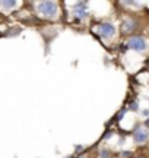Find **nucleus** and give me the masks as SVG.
<instances>
[{
	"instance_id": "423d86ee",
	"label": "nucleus",
	"mask_w": 149,
	"mask_h": 158,
	"mask_svg": "<svg viewBox=\"0 0 149 158\" xmlns=\"http://www.w3.org/2000/svg\"><path fill=\"white\" fill-rule=\"evenodd\" d=\"M85 6V3L82 5V7H78L76 10H74V15H76V18H79V19H82L83 16H86V9L83 7Z\"/></svg>"
},
{
	"instance_id": "0eeeda50",
	"label": "nucleus",
	"mask_w": 149,
	"mask_h": 158,
	"mask_svg": "<svg viewBox=\"0 0 149 158\" xmlns=\"http://www.w3.org/2000/svg\"><path fill=\"white\" fill-rule=\"evenodd\" d=\"M0 5L3 6V7H7V9H10V7H13V6L16 5V2H13V0H10V2H0Z\"/></svg>"
},
{
	"instance_id": "20e7f679",
	"label": "nucleus",
	"mask_w": 149,
	"mask_h": 158,
	"mask_svg": "<svg viewBox=\"0 0 149 158\" xmlns=\"http://www.w3.org/2000/svg\"><path fill=\"white\" fill-rule=\"evenodd\" d=\"M135 139H136V142H139V143L146 142V139H148V132H146V130H142V129H138L135 132Z\"/></svg>"
},
{
	"instance_id": "6e6552de",
	"label": "nucleus",
	"mask_w": 149,
	"mask_h": 158,
	"mask_svg": "<svg viewBox=\"0 0 149 158\" xmlns=\"http://www.w3.org/2000/svg\"><path fill=\"white\" fill-rule=\"evenodd\" d=\"M101 157H104V158H108V157H110V154L107 152L105 149H104V151H101Z\"/></svg>"
},
{
	"instance_id": "f257e3e1",
	"label": "nucleus",
	"mask_w": 149,
	"mask_h": 158,
	"mask_svg": "<svg viewBox=\"0 0 149 158\" xmlns=\"http://www.w3.org/2000/svg\"><path fill=\"white\" fill-rule=\"evenodd\" d=\"M57 3L54 2H41L38 5V12H40L42 16H47V18H54L57 15Z\"/></svg>"
},
{
	"instance_id": "39448f33",
	"label": "nucleus",
	"mask_w": 149,
	"mask_h": 158,
	"mask_svg": "<svg viewBox=\"0 0 149 158\" xmlns=\"http://www.w3.org/2000/svg\"><path fill=\"white\" fill-rule=\"evenodd\" d=\"M135 28H136V22H135V21H127V22H123L121 31H123L124 34H130Z\"/></svg>"
},
{
	"instance_id": "f03ea898",
	"label": "nucleus",
	"mask_w": 149,
	"mask_h": 158,
	"mask_svg": "<svg viewBox=\"0 0 149 158\" xmlns=\"http://www.w3.org/2000/svg\"><path fill=\"white\" fill-rule=\"evenodd\" d=\"M127 45L132 48V50H136V51H143L146 48V43L142 37H130L129 41H127Z\"/></svg>"
},
{
	"instance_id": "1a4fd4ad",
	"label": "nucleus",
	"mask_w": 149,
	"mask_h": 158,
	"mask_svg": "<svg viewBox=\"0 0 149 158\" xmlns=\"http://www.w3.org/2000/svg\"><path fill=\"white\" fill-rule=\"evenodd\" d=\"M139 158H145V157H139Z\"/></svg>"
},
{
	"instance_id": "7ed1b4c3",
	"label": "nucleus",
	"mask_w": 149,
	"mask_h": 158,
	"mask_svg": "<svg viewBox=\"0 0 149 158\" xmlns=\"http://www.w3.org/2000/svg\"><path fill=\"white\" fill-rule=\"evenodd\" d=\"M99 32L104 35V37H113L115 34V28L114 25H111L108 22H104L99 25Z\"/></svg>"
}]
</instances>
